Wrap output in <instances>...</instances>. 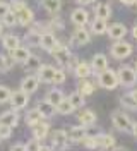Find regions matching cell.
Returning <instances> with one entry per match:
<instances>
[{"mask_svg": "<svg viewBox=\"0 0 137 151\" xmlns=\"http://www.w3.org/2000/svg\"><path fill=\"white\" fill-rule=\"evenodd\" d=\"M4 35V22H0V36Z\"/></svg>", "mask_w": 137, "mask_h": 151, "instance_id": "obj_53", "label": "cell"}, {"mask_svg": "<svg viewBox=\"0 0 137 151\" xmlns=\"http://www.w3.org/2000/svg\"><path fill=\"white\" fill-rule=\"evenodd\" d=\"M89 41H91V35L88 29H84V26L77 28L70 36V43H74V45H88Z\"/></svg>", "mask_w": 137, "mask_h": 151, "instance_id": "obj_9", "label": "cell"}, {"mask_svg": "<svg viewBox=\"0 0 137 151\" xmlns=\"http://www.w3.org/2000/svg\"><path fill=\"white\" fill-rule=\"evenodd\" d=\"M132 36H134V38H137V24L134 26V29H132Z\"/></svg>", "mask_w": 137, "mask_h": 151, "instance_id": "obj_51", "label": "cell"}, {"mask_svg": "<svg viewBox=\"0 0 137 151\" xmlns=\"http://www.w3.org/2000/svg\"><path fill=\"white\" fill-rule=\"evenodd\" d=\"M10 96H12V91L5 86H0V103H7L10 101Z\"/></svg>", "mask_w": 137, "mask_h": 151, "instance_id": "obj_38", "label": "cell"}, {"mask_svg": "<svg viewBox=\"0 0 137 151\" xmlns=\"http://www.w3.org/2000/svg\"><path fill=\"white\" fill-rule=\"evenodd\" d=\"M27 103H29V94L24 93V91H14L12 96H10V105H12V108L14 110H22V108H26Z\"/></svg>", "mask_w": 137, "mask_h": 151, "instance_id": "obj_7", "label": "cell"}, {"mask_svg": "<svg viewBox=\"0 0 137 151\" xmlns=\"http://www.w3.org/2000/svg\"><path fill=\"white\" fill-rule=\"evenodd\" d=\"M53 83H55V84H64V83H65V70H62V69H57L55 77H53Z\"/></svg>", "mask_w": 137, "mask_h": 151, "instance_id": "obj_41", "label": "cell"}, {"mask_svg": "<svg viewBox=\"0 0 137 151\" xmlns=\"http://www.w3.org/2000/svg\"><path fill=\"white\" fill-rule=\"evenodd\" d=\"M55 72H57V69L52 65H41L38 69V79L41 81V83H53V77H55Z\"/></svg>", "mask_w": 137, "mask_h": 151, "instance_id": "obj_15", "label": "cell"}, {"mask_svg": "<svg viewBox=\"0 0 137 151\" xmlns=\"http://www.w3.org/2000/svg\"><path fill=\"white\" fill-rule=\"evenodd\" d=\"M24 41H26L29 47H39V43H41V35L31 29V31H27V33H26Z\"/></svg>", "mask_w": 137, "mask_h": 151, "instance_id": "obj_31", "label": "cell"}, {"mask_svg": "<svg viewBox=\"0 0 137 151\" xmlns=\"http://www.w3.org/2000/svg\"><path fill=\"white\" fill-rule=\"evenodd\" d=\"M108 36L111 40H115V41H118V40H123L125 35H127V28H125V24H122V22H115V24H111L108 28Z\"/></svg>", "mask_w": 137, "mask_h": 151, "instance_id": "obj_14", "label": "cell"}, {"mask_svg": "<svg viewBox=\"0 0 137 151\" xmlns=\"http://www.w3.org/2000/svg\"><path fill=\"white\" fill-rule=\"evenodd\" d=\"M52 55H53V58L60 64V65H67L69 64V60H70V50H69V47H65V45H60L58 43V47L55 48L53 52H52Z\"/></svg>", "mask_w": 137, "mask_h": 151, "instance_id": "obj_8", "label": "cell"}, {"mask_svg": "<svg viewBox=\"0 0 137 151\" xmlns=\"http://www.w3.org/2000/svg\"><path fill=\"white\" fill-rule=\"evenodd\" d=\"M75 108L72 106V103L69 101V98H64L60 103L57 105V112L58 113H62V115H69V113H72Z\"/></svg>", "mask_w": 137, "mask_h": 151, "instance_id": "obj_33", "label": "cell"}, {"mask_svg": "<svg viewBox=\"0 0 137 151\" xmlns=\"http://www.w3.org/2000/svg\"><path fill=\"white\" fill-rule=\"evenodd\" d=\"M132 134H134V137H137V122L132 124Z\"/></svg>", "mask_w": 137, "mask_h": 151, "instance_id": "obj_50", "label": "cell"}, {"mask_svg": "<svg viewBox=\"0 0 137 151\" xmlns=\"http://www.w3.org/2000/svg\"><path fill=\"white\" fill-rule=\"evenodd\" d=\"M117 76H118L120 86H123V88H132V86H136V83H137V70L130 65L120 67Z\"/></svg>", "mask_w": 137, "mask_h": 151, "instance_id": "obj_2", "label": "cell"}, {"mask_svg": "<svg viewBox=\"0 0 137 151\" xmlns=\"http://www.w3.org/2000/svg\"><path fill=\"white\" fill-rule=\"evenodd\" d=\"M70 21H72L77 28H82V26H86L88 21H89V12H88L86 9H82V7H79V9L72 10Z\"/></svg>", "mask_w": 137, "mask_h": 151, "instance_id": "obj_10", "label": "cell"}, {"mask_svg": "<svg viewBox=\"0 0 137 151\" xmlns=\"http://www.w3.org/2000/svg\"><path fill=\"white\" fill-rule=\"evenodd\" d=\"M39 47L43 48L45 52H53L55 48L58 47V40L55 38V35H52L50 31H46V33H43L41 35V43H39Z\"/></svg>", "mask_w": 137, "mask_h": 151, "instance_id": "obj_11", "label": "cell"}, {"mask_svg": "<svg viewBox=\"0 0 137 151\" xmlns=\"http://www.w3.org/2000/svg\"><path fill=\"white\" fill-rule=\"evenodd\" d=\"M94 14H96V17L106 21L108 17H111V7H110L108 4H98L94 7Z\"/></svg>", "mask_w": 137, "mask_h": 151, "instance_id": "obj_28", "label": "cell"}, {"mask_svg": "<svg viewBox=\"0 0 137 151\" xmlns=\"http://www.w3.org/2000/svg\"><path fill=\"white\" fill-rule=\"evenodd\" d=\"M84 148H88V150H96V148H100V144H98V136H86L84 137Z\"/></svg>", "mask_w": 137, "mask_h": 151, "instance_id": "obj_35", "label": "cell"}, {"mask_svg": "<svg viewBox=\"0 0 137 151\" xmlns=\"http://www.w3.org/2000/svg\"><path fill=\"white\" fill-rule=\"evenodd\" d=\"M128 96H130V98L136 101V105H137V88L136 89H130V91H128Z\"/></svg>", "mask_w": 137, "mask_h": 151, "instance_id": "obj_46", "label": "cell"}, {"mask_svg": "<svg viewBox=\"0 0 137 151\" xmlns=\"http://www.w3.org/2000/svg\"><path fill=\"white\" fill-rule=\"evenodd\" d=\"M69 146V134L64 129H57L52 132V148L53 151H64Z\"/></svg>", "mask_w": 137, "mask_h": 151, "instance_id": "obj_6", "label": "cell"}, {"mask_svg": "<svg viewBox=\"0 0 137 151\" xmlns=\"http://www.w3.org/2000/svg\"><path fill=\"white\" fill-rule=\"evenodd\" d=\"M134 69H136V70H137V62H136V67H134Z\"/></svg>", "mask_w": 137, "mask_h": 151, "instance_id": "obj_54", "label": "cell"}, {"mask_svg": "<svg viewBox=\"0 0 137 151\" xmlns=\"http://www.w3.org/2000/svg\"><path fill=\"white\" fill-rule=\"evenodd\" d=\"M122 4H125V5H132V4H137V0H120Z\"/></svg>", "mask_w": 137, "mask_h": 151, "instance_id": "obj_49", "label": "cell"}, {"mask_svg": "<svg viewBox=\"0 0 137 151\" xmlns=\"http://www.w3.org/2000/svg\"><path fill=\"white\" fill-rule=\"evenodd\" d=\"M98 84L105 89H115L117 86H120L118 83V76L113 69H106L98 74Z\"/></svg>", "mask_w": 137, "mask_h": 151, "instance_id": "obj_3", "label": "cell"}, {"mask_svg": "<svg viewBox=\"0 0 137 151\" xmlns=\"http://www.w3.org/2000/svg\"><path fill=\"white\" fill-rule=\"evenodd\" d=\"M98 144L103 150H113L117 146V141L111 134H98Z\"/></svg>", "mask_w": 137, "mask_h": 151, "instance_id": "obj_22", "label": "cell"}, {"mask_svg": "<svg viewBox=\"0 0 137 151\" xmlns=\"http://www.w3.org/2000/svg\"><path fill=\"white\" fill-rule=\"evenodd\" d=\"M132 52H134V48L130 43L127 41H123V40H118L117 43H113L111 48H110V53L113 58H117V60H122V58H127V57L132 55Z\"/></svg>", "mask_w": 137, "mask_h": 151, "instance_id": "obj_5", "label": "cell"}, {"mask_svg": "<svg viewBox=\"0 0 137 151\" xmlns=\"http://www.w3.org/2000/svg\"><path fill=\"white\" fill-rule=\"evenodd\" d=\"M79 122H81V125L91 127V125L96 124V113L93 112V110H82L79 113Z\"/></svg>", "mask_w": 137, "mask_h": 151, "instance_id": "obj_23", "label": "cell"}, {"mask_svg": "<svg viewBox=\"0 0 137 151\" xmlns=\"http://www.w3.org/2000/svg\"><path fill=\"white\" fill-rule=\"evenodd\" d=\"M0 124L2 125H9V127H16L19 124V113L17 110H9V112H4L0 115Z\"/></svg>", "mask_w": 137, "mask_h": 151, "instance_id": "obj_16", "label": "cell"}, {"mask_svg": "<svg viewBox=\"0 0 137 151\" xmlns=\"http://www.w3.org/2000/svg\"><path fill=\"white\" fill-rule=\"evenodd\" d=\"M64 98H65L64 91H62V89H58V88H55V89H50V91L46 93V96H45V100L48 101V103H52L53 106H57V105L60 103Z\"/></svg>", "mask_w": 137, "mask_h": 151, "instance_id": "obj_21", "label": "cell"}, {"mask_svg": "<svg viewBox=\"0 0 137 151\" xmlns=\"http://www.w3.org/2000/svg\"><path fill=\"white\" fill-rule=\"evenodd\" d=\"M77 64H79V62H77V58H75V57H70V60H69V64H67V67H69L70 70H74V69L77 67Z\"/></svg>", "mask_w": 137, "mask_h": 151, "instance_id": "obj_45", "label": "cell"}, {"mask_svg": "<svg viewBox=\"0 0 137 151\" xmlns=\"http://www.w3.org/2000/svg\"><path fill=\"white\" fill-rule=\"evenodd\" d=\"M10 151H26V144H22V142H16V144L10 148Z\"/></svg>", "mask_w": 137, "mask_h": 151, "instance_id": "obj_43", "label": "cell"}, {"mask_svg": "<svg viewBox=\"0 0 137 151\" xmlns=\"http://www.w3.org/2000/svg\"><path fill=\"white\" fill-rule=\"evenodd\" d=\"M41 5L50 14H58L62 9V0H41Z\"/></svg>", "mask_w": 137, "mask_h": 151, "instance_id": "obj_27", "label": "cell"}, {"mask_svg": "<svg viewBox=\"0 0 137 151\" xmlns=\"http://www.w3.org/2000/svg\"><path fill=\"white\" fill-rule=\"evenodd\" d=\"M77 91L86 98V96H89V94L94 93V83L88 81V79H81V81H79V89H77Z\"/></svg>", "mask_w": 137, "mask_h": 151, "instance_id": "obj_29", "label": "cell"}, {"mask_svg": "<svg viewBox=\"0 0 137 151\" xmlns=\"http://www.w3.org/2000/svg\"><path fill=\"white\" fill-rule=\"evenodd\" d=\"M41 120H43V115H41V112L38 108H33V110H29L26 113V125H29V127H34Z\"/></svg>", "mask_w": 137, "mask_h": 151, "instance_id": "obj_26", "label": "cell"}, {"mask_svg": "<svg viewBox=\"0 0 137 151\" xmlns=\"http://www.w3.org/2000/svg\"><path fill=\"white\" fill-rule=\"evenodd\" d=\"M74 74H75V77H79V79H88V77L93 74L91 64H88V62H79L77 67L74 69Z\"/></svg>", "mask_w": 137, "mask_h": 151, "instance_id": "obj_19", "label": "cell"}, {"mask_svg": "<svg viewBox=\"0 0 137 151\" xmlns=\"http://www.w3.org/2000/svg\"><path fill=\"white\" fill-rule=\"evenodd\" d=\"M2 22H4V26L12 28V26H16V24H17V17H16V14L10 10V12H7V14L2 17Z\"/></svg>", "mask_w": 137, "mask_h": 151, "instance_id": "obj_36", "label": "cell"}, {"mask_svg": "<svg viewBox=\"0 0 137 151\" xmlns=\"http://www.w3.org/2000/svg\"><path fill=\"white\" fill-rule=\"evenodd\" d=\"M91 69H93V72H96V74L106 70L108 69V58H106V55L105 53H96V55L93 57Z\"/></svg>", "mask_w": 137, "mask_h": 151, "instance_id": "obj_13", "label": "cell"}, {"mask_svg": "<svg viewBox=\"0 0 137 151\" xmlns=\"http://www.w3.org/2000/svg\"><path fill=\"white\" fill-rule=\"evenodd\" d=\"M0 72H7V65H5V55L0 53Z\"/></svg>", "mask_w": 137, "mask_h": 151, "instance_id": "obj_44", "label": "cell"}, {"mask_svg": "<svg viewBox=\"0 0 137 151\" xmlns=\"http://www.w3.org/2000/svg\"><path fill=\"white\" fill-rule=\"evenodd\" d=\"M77 4H81V5H89V4H93V0H75Z\"/></svg>", "mask_w": 137, "mask_h": 151, "instance_id": "obj_47", "label": "cell"}, {"mask_svg": "<svg viewBox=\"0 0 137 151\" xmlns=\"http://www.w3.org/2000/svg\"><path fill=\"white\" fill-rule=\"evenodd\" d=\"M39 151H53V148H52V146H43V144H41V146H39Z\"/></svg>", "mask_w": 137, "mask_h": 151, "instance_id": "obj_48", "label": "cell"}, {"mask_svg": "<svg viewBox=\"0 0 137 151\" xmlns=\"http://www.w3.org/2000/svg\"><path fill=\"white\" fill-rule=\"evenodd\" d=\"M7 12H10V4H7V2H2V0H0V19L4 17Z\"/></svg>", "mask_w": 137, "mask_h": 151, "instance_id": "obj_42", "label": "cell"}, {"mask_svg": "<svg viewBox=\"0 0 137 151\" xmlns=\"http://www.w3.org/2000/svg\"><path fill=\"white\" fill-rule=\"evenodd\" d=\"M69 101L72 103L74 108H82V106H84V103H86V98H84L79 91H74V93L69 94Z\"/></svg>", "mask_w": 137, "mask_h": 151, "instance_id": "obj_32", "label": "cell"}, {"mask_svg": "<svg viewBox=\"0 0 137 151\" xmlns=\"http://www.w3.org/2000/svg\"><path fill=\"white\" fill-rule=\"evenodd\" d=\"M39 146H41V142L33 137L31 141L26 142V151H39Z\"/></svg>", "mask_w": 137, "mask_h": 151, "instance_id": "obj_40", "label": "cell"}, {"mask_svg": "<svg viewBox=\"0 0 137 151\" xmlns=\"http://www.w3.org/2000/svg\"><path fill=\"white\" fill-rule=\"evenodd\" d=\"M86 136H88V127L86 125H75L69 131V139L72 142H82Z\"/></svg>", "mask_w": 137, "mask_h": 151, "instance_id": "obj_17", "label": "cell"}, {"mask_svg": "<svg viewBox=\"0 0 137 151\" xmlns=\"http://www.w3.org/2000/svg\"><path fill=\"white\" fill-rule=\"evenodd\" d=\"M10 10L16 14V17H17V24L24 26V28L29 26V24H33V21H34V14H33V10L29 9L22 0H12V4H10Z\"/></svg>", "mask_w": 137, "mask_h": 151, "instance_id": "obj_1", "label": "cell"}, {"mask_svg": "<svg viewBox=\"0 0 137 151\" xmlns=\"http://www.w3.org/2000/svg\"><path fill=\"white\" fill-rule=\"evenodd\" d=\"M93 33L94 35H105L106 31H108V24H106V21L105 19H100V17H96L94 21H93Z\"/></svg>", "mask_w": 137, "mask_h": 151, "instance_id": "obj_30", "label": "cell"}, {"mask_svg": "<svg viewBox=\"0 0 137 151\" xmlns=\"http://www.w3.org/2000/svg\"><path fill=\"white\" fill-rule=\"evenodd\" d=\"M2 45H4L5 50L14 52L16 48L21 47V40H19V36H16V35H5V36L2 38Z\"/></svg>", "mask_w": 137, "mask_h": 151, "instance_id": "obj_18", "label": "cell"}, {"mask_svg": "<svg viewBox=\"0 0 137 151\" xmlns=\"http://www.w3.org/2000/svg\"><path fill=\"white\" fill-rule=\"evenodd\" d=\"M39 67H41V60H39L36 55H31L26 62H24V69H26V70H36L38 72Z\"/></svg>", "mask_w": 137, "mask_h": 151, "instance_id": "obj_34", "label": "cell"}, {"mask_svg": "<svg viewBox=\"0 0 137 151\" xmlns=\"http://www.w3.org/2000/svg\"><path fill=\"white\" fill-rule=\"evenodd\" d=\"M120 103L123 105L125 108H130V110H137V105H136V101L128 96V93L127 94H123V96H120Z\"/></svg>", "mask_w": 137, "mask_h": 151, "instance_id": "obj_37", "label": "cell"}, {"mask_svg": "<svg viewBox=\"0 0 137 151\" xmlns=\"http://www.w3.org/2000/svg\"><path fill=\"white\" fill-rule=\"evenodd\" d=\"M48 132H50V124H46V122H41L39 124H36L34 127H33V137L34 139H45L46 136H48Z\"/></svg>", "mask_w": 137, "mask_h": 151, "instance_id": "obj_20", "label": "cell"}, {"mask_svg": "<svg viewBox=\"0 0 137 151\" xmlns=\"http://www.w3.org/2000/svg\"><path fill=\"white\" fill-rule=\"evenodd\" d=\"M111 124L115 125V129H118L122 132H132V124L134 122L130 120V117L127 113L117 110V112L111 113Z\"/></svg>", "mask_w": 137, "mask_h": 151, "instance_id": "obj_4", "label": "cell"}, {"mask_svg": "<svg viewBox=\"0 0 137 151\" xmlns=\"http://www.w3.org/2000/svg\"><path fill=\"white\" fill-rule=\"evenodd\" d=\"M38 86H39L38 76H26V77L21 81V91L31 94V93H34V91L38 89Z\"/></svg>", "mask_w": 137, "mask_h": 151, "instance_id": "obj_12", "label": "cell"}, {"mask_svg": "<svg viewBox=\"0 0 137 151\" xmlns=\"http://www.w3.org/2000/svg\"><path fill=\"white\" fill-rule=\"evenodd\" d=\"M111 151H127V150H125V148H117V146H115Z\"/></svg>", "mask_w": 137, "mask_h": 151, "instance_id": "obj_52", "label": "cell"}, {"mask_svg": "<svg viewBox=\"0 0 137 151\" xmlns=\"http://www.w3.org/2000/svg\"><path fill=\"white\" fill-rule=\"evenodd\" d=\"M10 55L14 57V60H16V62L24 64L27 58L31 57V52H29V48H26V47H19V48H16L14 52H10Z\"/></svg>", "mask_w": 137, "mask_h": 151, "instance_id": "obj_25", "label": "cell"}, {"mask_svg": "<svg viewBox=\"0 0 137 151\" xmlns=\"http://www.w3.org/2000/svg\"><path fill=\"white\" fill-rule=\"evenodd\" d=\"M36 108L41 112V115H43V119H48V117H52L55 112H57V106H53L52 103H48L46 100H41V101H38Z\"/></svg>", "mask_w": 137, "mask_h": 151, "instance_id": "obj_24", "label": "cell"}, {"mask_svg": "<svg viewBox=\"0 0 137 151\" xmlns=\"http://www.w3.org/2000/svg\"><path fill=\"white\" fill-rule=\"evenodd\" d=\"M10 134H12V127H9V125H2V124H0V141L9 139Z\"/></svg>", "mask_w": 137, "mask_h": 151, "instance_id": "obj_39", "label": "cell"}]
</instances>
